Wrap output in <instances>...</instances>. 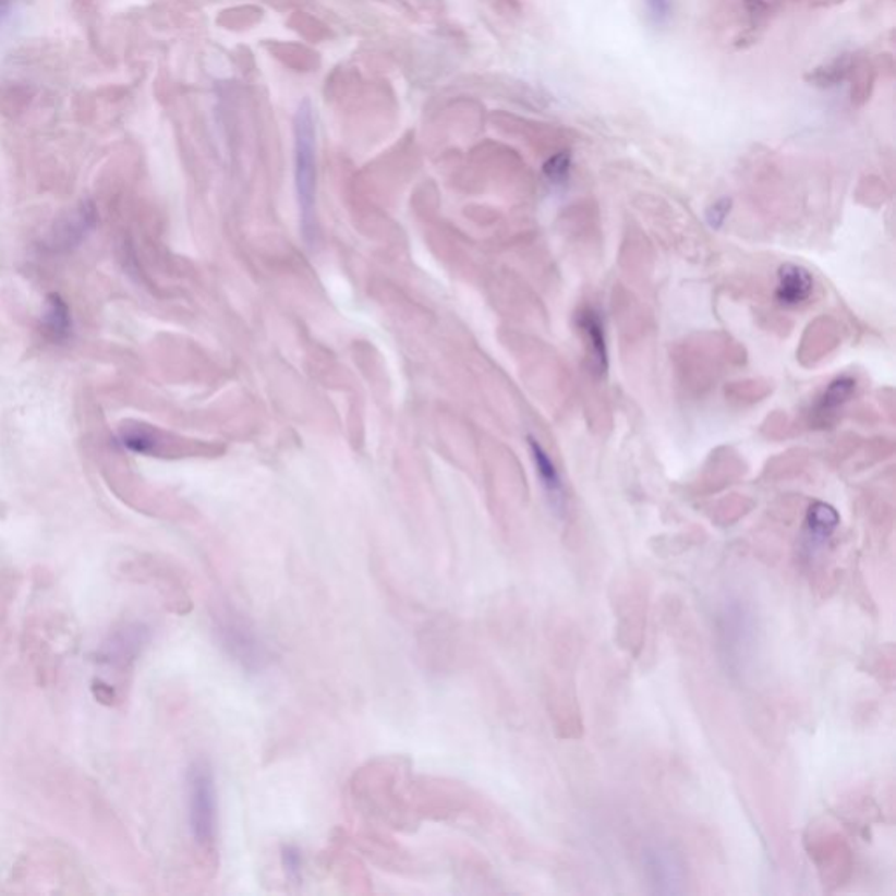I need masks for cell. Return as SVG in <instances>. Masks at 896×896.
Instances as JSON below:
<instances>
[{"label": "cell", "instance_id": "4fadbf2b", "mask_svg": "<svg viewBox=\"0 0 896 896\" xmlns=\"http://www.w3.org/2000/svg\"><path fill=\"white\" fill-rule=\"evenodd\" d=\"M529 447H531V453H533L537 475L542 479L543 487H545L546 494L550 496L552 505H554L557 510H562L564 487L559 471L555 468L554 461H552L548 452H546L542 445L537 444L536 439L529 438Z\"/></svg>", "mask_w": 896, "mask_h": 896}, {"label": "cell", "instance_id": "277c9868", "mask_svg": "<svg viewBox=\"0 0 896 896\" xmlns=\"http://www.w3.org/2000/svg\"><path fill=\"white\" fill-rule=\"evenodd\" d=\"M149 639L152 632L141 621L118 623L98 646L95 662L98 666L114 670L116 675H126L143 655Z\"/></svg>", "mask_w": 896, "mask_h": 896}, {"label": "cell", "instance_id": "5bb4252c", "mask_svg": "<svg viewBox=\"0 0 896 896\" xmlns=\"http://www.w3.org/2000/svg\"><path fill=\"white\" fill-rule=\"evenodd\" d=\"M857 53H843L830 60L828 63H823L820 68L809 71L803 80L808 81L809 85L816 86V88H834L840 83L848 80L849 72H851L852 63H855Z\"/></svg>", "mask_w": 896, "mask_h": 896}, {"label": "cell", "instance_id": "7c38bea8", "mask_svg": "<svg viewBox=\"0 0 896 896\" xmlns=\"http://www.w3.org/2000/svg\"><path fill=\"white\" fill-rule=\"evenodd\" d=\"M43 331L55 343L68 342L71 338V308L60 294L51 293L46 298V308L43 312Z\"/></svg>", "mask_w": 896, "mask_h": 896}, {"label": "cell", "instance_id": "ac0fdd59", "mask_svg": "<svg viewBox=\"0 0 896 896\" xmlns=\"http://www.w3.org/2000/svg\"><path fill=\"white\" fill-rule=\"evenodd\" d=\"M572 156L569 149H560L545 161L543 165V173L552 184H564L568 181L569 173H571Z\"/></svg>", "mask_w": 896, "mask_h": 896}, {"label": "cell", "instance_id": "d6986e66", "mask_svg": "<svg viewBox=\"0 0 896 896\" xmlns=\"http://www.w3.org/2000/svg\"><path fill=\"white\" fill-rule=\"evenodd\" d=\"M98 98L95 92H81L74 100V116L81 123L97 120Z\"/></svg>", "mask_w": 896, "mask_h": 896}, {"label": "cell", "instance_id": "2e32d148", "mask_svg": "<svg viewBox=\"0 0 896 896\" xmlns=\"http://www.w3.org/2000/svg\"><path fill=\"white\" fill-rule=\"evenodd\" d=\"M839 525V513L826 503H814L808 511V536L811 546H820Z\"/></svg>", "mask_w": 896, "mask_h": 896}, {"label": "cell", "instance_id": "8992f818", "mask_svg": "<svg viewBox=\"0 0 896 896\" xmlns=\"http://www.w3.org/2000/svg\"><path fill=\"white\" fill-rule=\"evenodd\" d=\"M114 571L116 577L123 578L126 582L156 586L170 609L178 613L186 612V595L172 569L164 568L153 559H130L121 562Z\"/></svg>", "mask_w": 896, "mask_h": 896}, {"label": "cell", "instance_id": "52a82bcc", "mask_svg": "<svg viewBox=\"0 0 896 896\" xmlns=\"http://www.w3.org/2000/svg\"><path fill=\"white\" fill-rule=\"evenodd\" d=\"M644 870L653 892L664 895L683 893L685 870L675 852L664 846H653L644 852Z\"/></svg>", "mask_w": 896, "mask_h": 896}, {"label": "cell", "instance_id": "3957f363", "mask_svg": "<svg viewBox=\"0 0 896 896\" xmlns=\"http://www.w3.org/2000/svg\"><path fill=\"white\" fill-rule=\"evenodd\" d=\"M214 626L222 649L240 666L249 670H259L267 666L270 653L244 618L230 609H222L216 613Z\"/></svg>", "mask_w": 896, "mask_h": 896}, {"label": "cell", "instance_id": "6da1fadb", "mask_svg": "<svg viewBox=\"0 0 896 896\" xmlns=\"http://www.w3.org/2000/svg\"><path fill=\"white\" fill-rule=\"evenodd\" d=\"M294 179H296L298 202L302 213V227L306 240L311 242L315 230V120L314 109L308 100L298 106L294 114Z\"/></svg>", "mask_w": 896, "mask_h": 896}, {"label": "cell", "instance_id": "5b68a950", "mask_svg": "<svg viewBox=\"0 0 896 896\" xmlns=\"http://www.w3.org/2000/svg\"><path fill=\"white\" fill-rule=\"evenodd\" d=\"M98 222L97 205L92 201H83L65 210L55 219L49 227L43 244L49 253L68 254L80 247Z\"/></svg>", "mask_w": 896, "mask_h": 896}, {"label": "cell", "instance_id": "e0dca14e", "mask_svg": "<svg viewBox=\"0 0 896 896\" xmlns=\"http://www.w3.org/2000/svg\"><path fill=\"white\" fill-rule=\"evenodd\" d=\"M857 389V382L851 377H840L830 384L825 395L821 396L820 403H818V412L820 415H828L830 412L843 407L846 401H849L852 392Z\"/></svg>", "mask_w": 896, "mask_h": 896}, {"label": "cell", "instance_id": "ffe728a7", "mask_svg": "<svg viewBox=\"0 0 896 896\" xmlns=\"http://www.w3.org/2000/svg\"><path fill=\"white\" fill-rule=\"evenodd\" d=\"M92 693H94L95 701L100 702L104 706H116L120 702V690L114 685L109 683L106 679L97 678L92 683Z\"/></svg>", "mask_w": 896, "mask_h": 896}, {"label": "cell", "instance_id": "9c48e42d", "mask_svg": "<svg viewBox=\"0 0 896 896\" xmlns=\"http://www.w3.org/2000/svg\"><path fill=\"white\" fill-rule=\"evenodd\" d=\"M578 328L582 329L589 355H591L592 366L595 372L606 373L608 370V349H606V338H604V326L601 315L594 308H585L578 314Z\"/></svg>", "mask_w": 896, "mask_h": 896}, {"label": "cell", "instance_id": "ba28073f", "mask_svg": "<svg viewBox=\"0 0 896 896\" xmlns=\"http://www.w3.org/2000/svg\"><path fill=\"white\" fill-rule=\"evenodd\" d=\"M814 289V279L809 270H806L794 263H786L779 268L777 274L776 300L779 305L794 306L802 305L811 298Z\"/></svg>", "mask_w": 896, "mask_h": 896}, {"label": "cell", "instance_id": "cb8c5ba5", "mask_svg": "<svg viewBox=\"0 0 896 896\" xmlns=\"http://www.w3.org/2000/svg\"><path fill=\"white\" fill-rule=\"evenodd\" d=\"M126 94H129V89L120 85H106L95 92L98 100H104L107 104H120L126 97Z\"/></svg>", "mask_w": 896, "mask_h": 896}, {"label": "cell", "instance_id": "7402d4cb", "mask_svg": "<svg viewBox=\"0 0 896 896\" xmlns=\"http://www.w3.org/2000/svg\"><path fill=\"white\" fill-rule=\"evenodd\" d=\"M282 867H284L288 877L298 879L302 875L303 857L300 849L294 846H284L282 848Z\"/></svg>", "mask_w": 896, "mask_h": 896}, {"label": "cell", "instance_id": "7a4b0ae2", "mask_svg": "<svg viewBox=\"0 0 896 896\" xmlns=\"http://www.w3.org/2000/svg\"><path fill=\"white\" fill-rule=\"evenodd\" d=\"M187 821L196 848L205 855L216 851L218 795L213 768L205 760L191 763L186 774Z\"/></svg>", "mask_w": 896, "mask_h": 896}, {"label": "cell", "instance_id": "d4e9b609", "mask_svg": "<svg viewBox=\"0 0 896 896\" xmlns=\"http://www.w3.org/2000/svg\"><path fill=\"white\" fill-rule=\"evenodd\" d=\"M811 4L814 5H832V4H839L843 0H808Z\"/></svg>", "mask_w": 896, "mask_h": 896}, {"label": "cell", "instance_id": "30bf717a", "mask_svg": "<svg viewBox=\"0 0 896 896\" xmlns=\"http://www.w3.org/2000/svg\"><path fill=\"white\" fill-rule=\"evenodd\" d=\"M37 89L20 81L0 83V118L2 120H22L36 102Z\"/></svg>", "mask_w": 896, "mask_h": 896}, {"label": "cell", "instance_id": "9a60e30c", "mask_svg": "<svg viewBox=\"0 0 896 896\" xmlns=\"http://www.w3.org/2000/svg\"><path fill=\"white\" fill-rule=\"evenodd\" d=\"M877 62L860 57L857 53L855 63L848 80H851V102L855 107L865 106L874 92L875 81H877Z\"/></svg>", "mask_w": 896, "mask_h": 896}, {"label": "cell", "instance_id": "44dd1931", "mask_svg": "<svg viewBox=\"0 0 896 896\" xmlns=\"http://www.w3.org/2000/svg\"><path fill=\"white\" fill-rule=\"evenodd\" d=\"M644 4H646L650 20L657 27L669 23L670 16H673V0H644Z\"/></svg>", "mask_w": 896, "mask_h": 896}, {"label": "cell", "instance_id": "8fae6325", "mask_svg": "<svg viewBox=\"0 0 896 896\" xmlns=\"http://www.w3.org/2000/svg\"><path fill=\"white\" fill-rule=\"evenodd\" d=\"M120 444L130 452L141 456H160L164 453V435L155 427L141 422H126L120 429Z\"/></svg>", "mask_w": 896, "mask_h": 896}, {"label": "cell", "instance_id": "484cf974", "mask_svg": "<svg viewBox=\"0 0 896 896\" xmlns=\"http://www.w3.org/2000/svg\"><path fill=\"white\" fill-rule=\"evenodd\" d=\"M74 2L81 5V8H89V5H94L97 0H74Z\"/></svg>", "mask_w": 896, "mask_h": 896}, {"label": "cell", "instance_id": "603a6c76", "mask_svg": "<svg viewBox=\"0 0 896 896\" xmlns=\"http://www.w3.org/2000/svg\"><path fill=\"white\" fill-rule=\"evenodd\" d=\"M732 209V201L730 198H719L715 204L707 209L706 218L711 227L719 228L727 219L728 213Z\"/></svg>", "mask_w": 896, "mask_h": 896}]
</instances>
